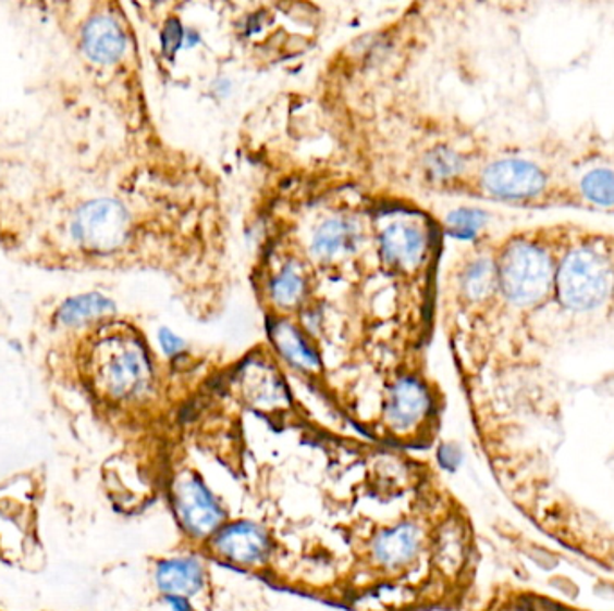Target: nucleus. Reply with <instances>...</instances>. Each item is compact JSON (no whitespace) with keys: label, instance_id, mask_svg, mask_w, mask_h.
<instances>
[{"label":"nucleus","instance_id":"9d476101","mask_svg":"<svg viewBox=\"0 0 614 611\" xmlns=\"http://www.w3.org/2000/svg\"><path fill=\"white\" fill-rule=\"evenodd\" d=\"M83 43L88 57L99 63L115 62L124 52L126 36L112 16H96L83 33Z\"/></svg>","mask_w":614,"mask_h":611},{"label":"nucleus","instance_id":"f3484780","mask_svg":"<svg viewBox=\"0 0 614 611\" xmlns=\"http://www.w3.org/2000/svg\"><path fill=\"white\" fill-rule=\"evenodd\" d=\"M105 307H107V301L99 300V298L74 301L71 306L65 307L63 320L79 322V320H85V317L93 316V314H98Z\"/></svg>","mask_w":614,"mask_h":611},{"label":"nucleus","instance_id":"ddd939ff","mask_svg":"<svg viewBox=\"0 0 614 611\" xmlns=\"http://www.w3.org/2000/svg\"><path fill=\"white\" fill-rule=\"evenodd\" d=\"M358 229L345 217L323 221L312 235V250L320 259H334L353 248Z\"/></svg>","mask_w":614,"mask_h":611},{"label":"nucleus","instance_id":"412c9836","mask_svg":"<svg viewBox=\"0 0 614 611\" xmlns=\"http://www.w3.org/2000/svg\"><path fill=\"white\" fill-rule=\"evenodd\" d=\"M539 611H566L563 608H552V610H539Z\"/></svg>","mask_w":614,"mask_h":611},{"label":"nucleus","instance_id":"a211bd4d","mask_svg":"<svg viewBox=\"0 0 614 611\" xmlns=\"http://www.w3.org/2000/svg\"><path fill=\"white\" fill-rule=\"evenodd\" d=\"M437 464L444 472H456L464 463V452L456 444H442L435 452Z\"/></svg>","mask_w":614,"mask_h":611},{"label":"nucleus","instance_id":"6e6552de","mask_svg":"<svg viewBox=\"0 0 614 611\" xmlns=\"http://www.w3.org/2000/svg\"><path fill=\"white\" fill-rule=\"evenodd\" d=\"M207 566L195 554H180L164 558L155 565L154 581L162 597L198 596L207 585Z\"/></svg>","mask_w":614,"mask_h":611},{"label":"nucleus","instance_id":"6ab92c4d","mask_svg":"<svg viewBox=\"0 0 614 611\" xmlns=\"http://www.w3.org/2000/svg\"><path fill=\"white\" fill-rule=\"evenodd\" d=\"M164 604L168 611H198L187 597H164Z\"/></svg>","mask_w":614,"mask_h":611},{"label":"nucleus","instance_id":"dca6fc26","mask_svg":"<svg viewBox=\"0 0 614 611\" xmlns=\"http://www.w3.org/2000/svg\"><path fill=\"white\" fill-rule=\"evenodd\" d=\"M494 280H496V271L491 262L486 259L477 260L462 276V289L469 300L478 301L491 292Z\"/></svg>","mask_w":614,"mask_h":611},{"label":"nucleus","instance_id":"1a4fd4ad","mask_svg":"<svg viewBox=\"0 0 614 611\" xmlns=\"http://www.w3.org/2000/svg\"><path fill=\"white\" fill-rule=\"evenodd\" d=\"M543 184L538 171L525 162H500L492 165L483 176V185L498 198H525Z\"/></svg>","mask_w":614,"mask_h":611},{"label":"nucleus","instance_id":"7ed1b4c3","mask_svg":"<svg viewBox=\"0 0 614 611\" xmlns=\"http://www.w3.org/2000/svg\"><path fill=\"white\" fill-rule=\"evenodd\" d=\"M209 549L216 558L243 569H256L270 560L273 550L272 536L265 525L254 520L226 522L209 540Z\"/></svg>","mask_w":614,"mask_h":611},{"label":"nucleus","instance_id":"0eeeda50","mask_svg":"<svg viewBox=\"0 0 614 611\" xmlns=\"http://www.w3.org/2000/svg\"><path fill=\"white\" fill-rule=\"evenodd\" d=\"M379 248L390 264L409 270L419 264L425 255V229L414 221L406 220L405 215H389L379 228Z\"/></svg>","mask_w":614,"mask_h":611},{"label":"nucleus","instance_id":"39448f33","mask_svg":"<svg viewBox=\"0 0 614 611\" xmlns=\"http://www.w3.org/2000/svg\"><path fill=\"white\" fill-rule=\"evenodd\" d=\"M425 549V531L412 520L378 531L370 540V558L386 572H400L414 565Z\"/></svg>","mask_w":614,"mask_h":611},{"label":"nucleus","instance_id":"aec40b11","mask_svg":"<svg viewBox=\"0 0 614 611\" xmlns=\"http://www.w3.org/2000/svg\"><path fill=\"white\" fill-rule=\"evenodd\" d=\"M162 342H164L165 352L171 353V356L182 350V341L179 337L171 336L170 332L162 334Z\"/></svg>","mask_w":614,"mask_h":611},{"label":"nucleus","instance_id":"f03ea898","mask_svg":"<svg viewBox=\"0 0 614 611\" xmlns=\"http://www.w3.org/2000/svg\"><path fill=\"white\" fill-rule=\"evenodd\" d=\"M171 506L191 540L209 541L226 524L225 506L196 472H182L171 484Z\"/></svg>","mask_w":614,"mask_h":611},{"label":"nucleus","instance_id":"423d86ee","mask_svg":"<svg viewBox=\"0 0 614 611\" xmlns=\"http://www.w3.org/2000/svg\"><path fill=\"white\" fill-rule=\"evenodd\" d=\"M433 409L430 389L417 378L405 377L390 387L383 420L394 434H409L426 422Z\"/></svg>","mask_w":614,"mask_h":611},{"label":"nucleus","instance_id":"20e7f679","mask_svg":"<svg viewBox=\"0 0 614 611\" xmlns=\"http://www.w3.org/2000/svg\"><path fill=\"white\" fill-rule=\"evenodd\" d=\"M128 212L110 199L90 201L77 214V239L94 250H115L128 237Z\"/></svg>","mask_w":614,"mask_h":611},{"label":"nucleus","instance_id":"2eb2a0df","mask_svg":"<svg viewBox=\"0 0 614 611\" xmlns=\"http://www.w3.org/2000/svg\"><path fill=\"white\" fill-rule=\"evenodd\" d=\"M306 295V278L297 265L287 264L272 284L273 300L282 307L297 306Z\"/></svg>","mask_w":614,"mask_h":611},{"label":"nucleus","instance_id":"f257e3e1","mask_svg":"<svg viewBox=\"0 0 614 611\" xmlns=\"http://www.w3.org/2000/svg\"><path fill=\"white\" fill-rule=\"evenodd\" d=\"M151 378L148 356L137 342L113 339L99 348L94 361V383L110 400L132 402L144 397Z\"/></svg>","mask_w":614,"mask_h":611},{"label":"nucleus","instance_id":"4468645a","mask_svg":"<svg viewBox=\"0 0 614 611\" xmlns=\"http://www.w3.org/2000/svg\"><path fill=\"white\" fill-rule=\"evenodd\" d=\"M273 339L279 347V352L293 367L303 370V372H317L320 367L317 353L312 352L311 347L298 334L297 328L281 323L273 328Z\"/></svg>","mask_w":614,"mask_h":611},{"label":"nucleus","instance_id":"f8f14e48","mask_svg":"<svg viewBox=\"0 0 614 611\" xmlns=\"http://www.w3.org/2000/svg\"><path fill=\"white\" fill-rule=\"evenodd\" d=\"M241 391L246 400L259 409L282 408L290 402L287 389L281 377L267 367H250L241 377Z\"/></svg>","mask_w":614,"mask_h":611},{"label":"nucleus","instance_id":"9b49d317","mask_svg":"<svg viewBox=\"0 0 614 611\" xmlns=\"http://www.w3.org/2000/svg\"><path fill=\"white\" fill-rule=\"evenodd\" d=\"M467 550H469L467 531L461 522L450 520L441 525V529L437 531L433 561H435L437 569L445 576L461 574L462 569L466 565Z\"/></svg>","mask_w":614,"mask_h":611}]
</instances>
